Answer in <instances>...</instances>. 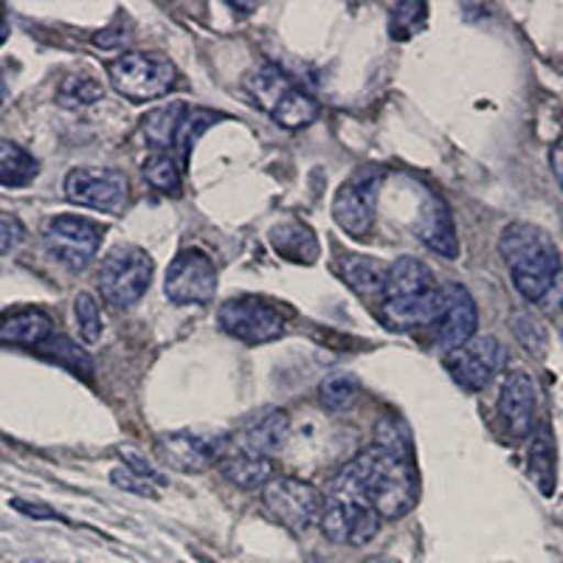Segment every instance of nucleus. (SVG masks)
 <instances>
[{"mask_svg":"<svg viewBox=\"0 0 563 563\" xmlns=\"http://www.w3.org/2000/svg\"><path fill=\"white\" fill-rule=\"evenodd\" d=\"M65 198L97 211H119L128 203V178L119 169H70L65 178Z\"/></svg>","mask_w":563,"mask_h":563,"instance_id":"nucleus-13","label":"nucleus"},{"mask_svg":"<svg viewBox=\"0 0 563 563\" xmlns=\"http://www.w3.org/2000/svg\"><path fill=\"white\" fill-rule=\"evenodd\" d=\"M499 254L512 285L527 301L558 310L563 301V265L555 240L532 223H510L499 238Z\"/></svg>","mask_w":563,"mask_h":563,"instance_id":"nucleus-2","label":"nucleus"},{"mask_svg":"<svg viewBox=\"0 0 563 563\" xmlns=\"http://www.w3.org/2000/svg\"><path fill=\"white\" fill-rule=\"evenodd\" d=\"M271 245L279 256L290 260V263H313L319 256V243H316L313 231L308 225L296 223H282L271 231Z\"/></svg>","mask_w":563,"mask_h":563,"instance_id":"nucleus-24","label":"nucleus"},{"mask_svg":"<svg viewBox=\"0 0 563 563\" xmlns=\"http://www.w3.org/2000/svg\"><path fill=\"white\" fill-rule=\"evenodd\" d=\"M218 290V268L209 254L186 249L175 256L164 279V294L173 305H209Z\"/></svg>","mask_w":563,"mask_h":563,"instance_id":"nucleus-10","label":"nucleus"},{"mask_svg":"<svg viewBox=\"0 0 563 563\" xmlns=\"http://www.w3.org/2000/svg\"><path fill=\"white\" fill-rule=\"evenodd\" d=\"M321 108L313 97H310L308 90H301L299 85L290 82L288 88L282 90L279 97L274 99V104L268 108V115L274 119L279 128L285 130H301L313 124L319 119Z\"/></svg>","mask_w":563,"mask_h":563,"instance_id":"nucleus-21","label":"nucleus"},{"mask_svg":"<svg viewBox=\"0 0 563 563\" xmlns=\"http://www.w3.org/2000/svg\"><path fill=\"white\" fill-rule=\"evenodd\" d=\"M110 482H113L115 487H122V490L128 493H135V496H150L153 499L155 490L150 487V479H144V476L133 474L128 465L124 467H113V474H110Z\"/></svg>","mask_w":563,"mask_h":563,"instance_id":"nucleus-36","label":"nucleus"},{"mask_svg":"<svg viewBox=\"0 0 563 563\" xmlns=\"http://www.w3.org/2000/svg\"><path fill=\"white\" fill-rule=\"evenodd\" d=\"M550 164H552V175H555L558 186L563 189V139L555 141V147L550 153Z\"/></svg>","mask_w":563,"mask_h":563,"instance_id":"nucleus-40","label":"nucleus"},{"mask_svg":"<svg viewBox=\"0 0 563 563\" xmlns=\"http://www.w3.org/2000/svg\"><path fill=\"white\" fill-rule=\"evenodd\" d=\"M122 456H124V462H128V467H130V471H133V474L144 476V479H155V482H161L158 471H155V467L150 465V462L144 460V456L135 454L133 449H122Z\"/></svg>","mask_w":563,"mask_h":563,"instance_id":"nucleus-38","label":"nucleus"},{"mask_svg":"<svg viewBox=\"0 0 563 563\" xmlns=\"http://www.w3.org/2000/svg\"><path fill=\"white\" fill-rule=\"evenodd\" d=\"M512 335L525 346L527 352H532L536 358H544L547 346H550V333H547L544 321L532 316L530 310H512L510 316Z\"/></svg>","mask_w":563,"mask_h":563,"instance_id":"nucleus-28","label":"nucleus"},{"mask_svg":"<svg viewBox=\"0 0 563 563\" xmlns=\"http://www.w3.org/2000/svg\"><path fill=\"white\" fill-rule=\"evenodd\" d=\"M361 563H400V561H395V558H389V555H369V558H364Z\"/></svg>","mask_w":563,"mask_h":563,"instance_id":"nucleus-41","label":"nucleus"},{"mask_svg":"<svg viewBox=\"0 0 563 563\" xmlns=\"http://www.w3.org/2000/svg\"><path fill=\"white\" fill-rule=\"evenodd\" d=\"M209 124H211V115L206 113V110H192V113H186L184 128H180L178 144H175V147H184V150L192 147L195 141H198V135L203 133Z\"/></svg>","mask_w":563,"mask_h":563,"instance_id":"nucleus-37","label":"nucleus"},{"mask_svg":"<svg viewBox=\"0 0 563 563\" xmlns=\"http://www.w3.org/2000/svg\"><path fill=\"white\" fill-rule=\"evenodd\" d=\"M218 321L231 339L245 341V344H268L285 333V319L268 301L256 296H240L220 305Z\"/></svg>","mask_w":563,"mask_h":563,"instance_id":"nucleus-9","label":"nucleus"},{"mask_svg":"<svg viewBox=\"0 0 563 563\" xmlns=\"http://www.w3.org/2000/svg\"><path fill=\"white\" fill-rule=\"evenodd\" d=\"M218 467L231 485L243 487V490H254V487L268 485V482L274 479V465H271L268 456H254L245 454V451L225 454Z\"/></svg>","mask_w":563,"mask_h":563,"instance_id":"nucleus-23","label":"nucleus"},{"mask_svg":"<svg viewBox=\"0 0 563 563\" xmlns=\"http://www.w3.org/2000/svg\"><path fill=\"white\" fill-rule=\"evenodd\" d=\"M437 310H440V288L417 299H391L384 301L380 319L389 330H415V327H434Z\"/></svg>","mask_w":563,"mask_h":563,"instance_id":"nucleus-19","label":"nucleus"},{"mask_svg":"<svg viewBox=\"0 0 563 563\" xmlns=\"http://www.w3.org/2000/svg\"><path fill=\"white\" fill-rule=\"evenodd\" d=\"M12 507L18 512H23V516H32V519H59L57 512L52 510V507H45V505H37V501H26V499H12Z\"/></svg>","mask_w":563,"mask_h":563,"instance_id":"nucleus-39","label":"nucleus"},{"mask_svg":"<svg viewBox=\"0 0 563 563\" xmlns=\"http://www.w3.org/2000/svg\"><path fill=\"white\" fill-rule=\"evenodd\" d=\"M426 3H417V0H409V3H397L391 9L389 18V32L391 37L397 40H409L411 34L420 32L426 26Z\"/></svg>","mask_w":563,"mask_h":563,"instance_id":"nucleus-33","label":"nucleus"},{"mask_svg":"<svg viewBox=\"0 0 563 563\" xmlns=\"http://www.w3.org/2000/svg\"><path fill=\"white\" fill-rule=\"evenodd\" d=\"M386 271H389V265L369 260V256H346L344 265H341V276H344L346 285L364 299L384 296Z\"/></svg>","mask_w":563,"mask_h":563,"instance_id":"nucleus-25","label":"nucleus"},{"mask_svg":"<svg viewBox=\"0 0 563 563\" xmlns=\"http://www.w3.org/2000/svg\"><path fill=\"white\" fill-rule=\"evenodd\" d=\"M501 361H505V350L496 335H474L465 346L445 355V369L462 389L482 391L499 372Z\"/></svg>","mask_w":563,"mask_h":563,"instance_id":"nucleus-11","label":"nucleus"},{"mask_svg":"<svg viewBox=\"0 0 563 563\" xmlns=\"http://www.w3.org/2000/svg\"><path fill=\"white\" fill-rule=\"evenodd\" d=\"M479 324V310L471 296V290L460 282H445L440 285V310H437V339L442 350H460L476 335Z\"/></svg>","mask_w":563,"mask_h":563,"instance_id":"nucleus-12","label":"nucleus"},{"mask_svg":"<svg viewBox=\"0 0 563 563\" xmlns=\"http://www.w3.org/2000/svg\"><path fill=\"white\" fill-rule=\"evenodd\" d=\"M141 175L147 178V184L158 192L167 195H178L180 192V173L178 164L169 158L167 153H155L144 161V167H141Z\"/></svg>","mask_w":563,"mask_h":563,"instance_id":"nucleus-31","label":"nucleus"},{"mask_svg":"<svg viewBox=\"0 0 563 563\" xmlns=\"http://www.w3.org/2000/svg\"><path fill=\"white\" fill-rule=\"evenodd\" d=\"M7 37H9V23H7V18L0 14V45L7 43Z\"/></svg>","mask_w":563,"mask_h":563,"instance_id":"nucleus-42","label":"nucleus"},{"mask_svg":"<svg viewBox=\"0 0 563 563\" xmlns=\"http://www.w3.org/2000/svg\"><path fill=\"white\" fill-rule=\"evenodd\" d=\"M104 97V85L90 74H74L65 77L57 88V104L63 108H88Z\"/></svg>","mask_w":563,"mask_h":563,"instance_id":"nucleus-27","label":"nucleus"},{"mask_svg":"<svg viewBox=\"0 0 563 563\" xmlns=\"http://www.w3.org/2000/svg\"><path fill=\"white\" fill-rule=\"evenodd\" d=\"M74 319H77L79 339L85 344H97L102 339V313H99L97 296L85 294V290L74 296Z\"/></svg>","mask_w":563,"mask_h":563,"instance_id":"nucleus-32","label":"nucleus"},{"mask_svg":"<svg viewBox=\"0 0 563 563\" xmlns=\"http://www.w3.org/2000/svg\"><path fill=\"white\" fill-rule=\"evenodd\" d=\"M40 173V164L26 147H20L14 141H0V186L20 189L29 186Z\"/></svg>","mask_w":563,"mask_h":563,"instance_id":"nucleus-26","label":"nucleus"},{"mask_svg":"<svg viewBox=\"0 0 563 563\" xmlns=\"http://www.w3.org/2000/svg\"><path fill=\"white\" fill-rule=\"evenodd\" d=\"M153 256L139 245H113L104 254L102 271H99V288L108 305L124 310L133 308L141 296L147 294L153 282Z\"/></svg>","mask_w":563,"mask_h":563,"instance_id":"nucleus-4","label":"nucleus"},{"mask_svg":"<svg viewBox=\"0 0 563 563\" xmlns=\"http://www.w3.org/2000/svg\"><path fill=\"white\" fill-rule=\"evenodd\" d=\"M186 113L189 110H186L184 102H167L161 104V108H153L141 119V139L147 141L153 150H158V153L175 147Z\"/></svg>","mask_w":563,"mask_h":563,"instance_id":"nucleus-20","label":"nucleus"},{"mask_svg":"<svg viewBox=\"0 0 563 563\" xmlns=\"http://www.w3.org/2000/svg\"><path fill=\"white\" fill-rule=\"evenodd\" d=\"M23 563H45V561H40V558H29V561H23Z\"/></svg>","mask_w":563,"mask_h":563,"instance_id":"nucleus-43","label":"nucleus"},{"mask_svg":"<svg viewBox=\"0 0 563 563\" xmlns=\"http://www.w3.org/2000/svg\"><path fill=\"white\" fill-rule=\"evenodd\" d=\"M52 316L40 308L18 310V313L0 319V344L40 346L52 335Z\"/></svg>","mask_w":563,"mask_h":563,"instance_id":"nucleus-22","label":"nucleus"},{"mask_svg":"<svg viewBox=\"0 0 563 563\" xmlns=\"http://www.w3.org/2000/svg\"><path fill=\"white\" fill-rule=\"evenodd\" d=\"M23 238H26V225L20 223L18 214L0 211V254H9L12 249H18Z\"/></svg>","mask_w":563,"mask_h":563,"instance_id":"nucleus-35","label":"nucleus"},{"mask_svg":"<svg viewBox=\"0 0 563 563\" xmlns=\"http://www.w3.org/2000/svg\"><path fill=\"white\" fill-rule=\"evenodd\" d=\"M417 238L426 249H431L434 254L445 256V260H454L460 254V238H456V225L454 214H451L449 203L442 198H434L431 195L426 200V206L420 209V218L415 223Z\"/></svg>","mask_w":563,"mask_h":563,"instance_id":"nucleus-16","label":"nucleus"},{"mask_svg":"<svg viewBox=\"0 0 563 563\" xmlns=\"http://www.w3.org/2000/svg\"><path fill=\"white\" fill-rule=\"evenodd\" d=\"M384 184V169L380 167H358L350 178L341 184L333 198V218L346 234L364 238L369 234L378 211V195Z\"/></svg>","mask_w":563,"mask_h":563,"instance_id":"nucleus-5","label":"nucleus"},{"mask_svg":"<svg viewBox=\"0 0 563 563\" xmlns=\"http://www.w3.org/2000/svg\"><path fill=\"white\" fill-rule=\"evenodd\" d=\"M437 290L434 274L426 263L415 260V256H400L386 271V290L384 299H417V296H426Z\"/></svg>","mask_w":563,"mask_h":563,"instance_id":"nucleus-18","label":"nucleus"},{"mask_svg":"<svg viewBox=\"0 0 563 563\" xmlns=\"http://www.w3.org/2000/svg\"><path fill=\"white\" fill-rule=\"evenodd\" d=\"M380 516L372 507L355 505V501L330 499L321 507L319 527L324 532L327 541L333 544H350V547H366L372 538L380 530Z\"/></svg>","mask_w":563,"mask_h":563,"instance_id":"nucleus-14","label":"nucleus"},{"mask_svg":"<svg viewBox=\"0 0 563 563\" xmlns=\"http://www.w3.org/2000/svg\"><path fill=\"white\" fill-rule=\"evenodd\" d=\"M104 68H108V79L115 93L130 102H153V99L167 97L178 77L169 57L158 52L119 54Z\"/></svg>","mask_w":563,"mask_h":563,"instance_id":"nucleus-3","label":"nucleus"},{"mask_svg":"<svg viewBox=\"0 0 563 563\" xmlns=\"http://www.w3.org/2000/svg\"><path fill=\"white\" fill-rule=\"evenodd\" d=\"M327 496L372 507L380 519H404L420 496L415 462L372 442L330 479Z\"/></svg>","mask_w":563,"mask_h":563,"instance_id":"nucleus-1","label":"nucleus"},{"mask_svg":"<svg viewBox=\"0 0 563 563\" xmlns=\"http://www.w3.org/2000/svg\"><path fill=\"white\" fill-rule=\"evenodd\" d=\"M290 417L282 409H265L263 415L254 417L240 434V451L254 456H271L282 449V442L288 437Z\"/></svg>","mask_w":563,"mask_h":563,"instance_id":"nucleus-17","label":"nucleus"},{"mask_svg":"<svg viewBox=\"0 0 563 563\" xmlns=\"http://www.w3.org/2000/svg\"><path fill=\"white\" fill-rule=\"evenodd\" d=\"M43 243L45 251L54 256V263L65 265L68 271H82L97 256L102 229L88 218L57 214L45 223Z\"/></svg>","mask_w":563,"mask_h":563,"instance_id":"nucleus-7","label":"nucleus"},{"mask_svg":"<svg viewBox=\"0 0 563 563\" xmlns=\"http://www.w3.org/2000/svg\"><path fill=\"white\" fill-rule=\"evenodd\" d=\"M43 352H45V355H48V358H54V361H57V364L68 366V369H74V372L82 369L85 375H90V372H93V364H90L88 355H85V352L79 350V346L74 344V341H68V339L52 341V344L45 346Z\"/></svg>","mask_w":563,"mask_h":563,"instance_id":"nucleus-34","label":"nucleus"},{"mask_svg":"<svg viewBox=\"0 0 563 563\" xmlns=\"http://www.w3.org/2000/svg\"><path fill=\"white\" fill-rule=\"evenodd\" d=\"M530 476L532 482L538 485V490L544 493V496H550L552 490H555V462H552V442L550 437H547V431H541V434L532 440L530 445Z\"/></svg>","mask_w":563,"mask_h":563,"instance_id":"nucleus-30","label":"nucleus"},{"mask_svg":"<svg viewBox=\"0 0 563 563\" xmlns=\"http://www.w3.org/2000/svg\"><path fill=\"white\" fill-rule=\"evenodd\" d=\"M358 395V380L350 372H333L319 384V404L327 411H344L355 404Z\"/></svg>","mask_w":563,"mask_h":563,"instance_id":"nucleus-29","label":"nucleus"},{"mask_svg":"<svg viewBox=\"0 0 563 563\" xmlns=\"http://www.w3.org/2000/svg\"><path fill=\"white\" fill-rule=\"evenodd\" d=\"M499 417L512 440H527L536 422V384L527 372H510L501 384Z\"/></svg>","mask_w":563,"mask_h":563,"instance_id":"nucleus-15","label":"nucleus"},{"mask_svg":"<svg viewBox=\"0 0 563 563\" xmlns=\"http://www.w3.org/2000/svg\"><path fill=\"white\" fill-rule=\"evenodd\" d=\"M229 445L225 431L180 429L161 434L158 456L180 474H203L211 465H220Z\"/></svg>","mask_w":563,"mask_h":563,"instance_id":"nucleus-6","label":"nucleus"},{"mask_svg":"<svg viewBox=\"0 0 563 563\" xmlns=\"http://www.w3.org/2000/svg\"><path fill=\"white\" fill-rule=\"evenodd\" d=\"M265 507L276 521L294 532H305L313 527L321 516L324 499L310 482H301L296 476H276L263 490Z\"/></svg>","mask_w":563,"mask_h":563,"instance_id":"nucleus-8","label":"nucleus"}]
</instances>
